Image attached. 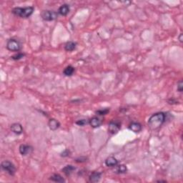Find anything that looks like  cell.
Instances as JSON below:
<instances>
[{
	"mask_svg": "<svg viewBox=\"0 0 183 183\" xmlns=\"http://www.w3.org/2000/svg\"><path fill=\"white\" fill-rule=\"evenodd\" d=\"M69 6L67 4H64L59 8L58 13L61 16H66L68 14L69 12Z\"/></svg>",
	"mask_w": 183,
	"mask_h": 183,
	"instance_id": "9c48e42d",
	"label": "cell"
},
{
	"mask_svg": "<svg viewBox=\"0 0 183 183\" xmlns=\"http://www.w3.org/2000/svg\"><path fill=\"white\" fill-rule=\"evenodd\" d=\"M101 176L102 173L94 172L92 173L91 175L89 176V181L92 182H97L101 179Z\"/></svg>",
	"mask_w": 183,
	"mask_h": 183,
	"instance_id": "4fadbf2b",
	"label": "cell"
},
{
	"mask_svg": "<svg viewBox=\"0 0 183 183\" xmlns=\"http://www.w3.org/2000/svg\"><path fill=\"white\" fill-rule=\"evenodd\" d=\"M32 147L29 145H27V144H21L19 146V152L24 156L30 154L32 152Z\"/></svg>",
	"mask_w": 183,
	"mask_h": 183,
	"instance_id": "52a82bcc",
	"label": "cell"
},
{
	"mask_svg": "<svg viewBox=\"0 0 183 183\" xmlns=\"http://www.w3.org/2000/svg\"><path fill=\"white\" fill-rule=\"evenodd\" d=\"M88 123H89L88 120H79V121H77V122H76V124H78V125H79V126H84V125H85V124H88Z\"/></svg>",
	"mask_w": 183,
	"mask_h": 183,
	"instance_id": "7402d4cb",
	"label": "cell"
},
{
	"mask_svg": "<svg viewBox=\"0 0 183 183\" xmlns=\"http://www.w3.org/2000/svg\"><path fill=\"white\" fill-rule=\"evenodd\" d=\"M117 163H118V161L114 157H109L105 160V164L107 167H114L117 165Z\"/></svg>",
	"mask_w": 183,
	"mask_h": 183,
	"instance_id": "5bb4252c",
	"label": "cell"
},
{
	"mask_svg": "<svg viewBox=\"0 0 183 183\" xmlns=\"http://www.w3.org/2000/svg\"><path fill=\"white\" fill-rule=\"evenodd\" d=\"M127 171V167H126L124 164H120V165H118L116 168V172L117 173H125Z\"/></svg>",
	"mask_w": 183,
	"mask_h": 183,
	"instance_id": "d6986e66",
	"label": "cell"
},
{
	"mask_svg": "<svg viewBox=\"0 0 183 183\" xmlns=\"http://www.w3.org/2000/svg\"><path fill=\"white\" fill-rule=\"evenodd\" d=\"M24 57V54H22V53H19V54H15V55L13 56L11 58H12L14 60H19Z\"/></svg>",
	"mask_w": 183,
	"mask_h": 183,
	"instance_id": "44dd1931",
	"label": "cell"
},
{
	"mask_svg": "<svg viewBox=\"0 0 183 183\" xmlns=\"http://www.w3.org/2000/svg\"><path fill=\"white\" fill-rule=\"evenodd\" d=\"M21 44L19 41L17 40L14 39H11L7 41V48L8 49L9 51H18L21 49Z\"/></svg>",
	"mask_w": 183,
	"mask_h": 183,
	"instance_id": "277c9868",
	"label": "cell"
},
{
	"mask_svg": "<svg viewBox=\"0 0 183 183\" xmlns=\"http://www.w3.org/2000/svg\"><path fill=\"white\" fill-rule=\"evenodd\" d=\"M182 89H183V83H182V81L180 80V81L178 82V84H177V90H178L179 92H182Z\"/></svg>",
	"mask_w": 183,
	"mask_h": 183,
	"instance_id": "603a6c76",
	"label": "cell"
},
{
	"mask_svg": "<svg viewBox=\"0 0 183 183\" xmlns=\"http://www.w3.org/2000/svg\"><path fill=\"white\" fill-rule=\"evenodd\" d=\"M48 125L49 127L50 130L54 131V130H57V129L59 127L60 123L57 120H56L55 119H51V120H49V121Z\"/></svg>",
	"mask_w": 183,
	"mask_h": 183,
	"instance_id": "8fae6325",
	"label": "cell"
},
{
	"mask_svg": "<svg viewBox=\"0 0 183 183\" xmlns=\"http://www.w3.org/2000/svg\"><path fill=\"white\" fill-rule=\"evenodd\" d=\"M129 129L134 132H140L142 130V126L140 123L132 122L129 126Z\"/></svg>",
	"mask_w": 183,
	"mask_h": 183,
	"instance_id": "7c38bea8",
	"label": "cell"
},
{
	"mask_svg": "<svg viewBox=\"0 0 183 183\" xmlns=\"http://www.w3.org/2000/svg\"><path fill=\"white\" fill-rule=\"evenodd\" d=\"M1 167L4 171L7 172L10 175H14L16 172V167L13 163L9 161H4L1 162Z\"/></svg>",
	"mask_w": 183,
	"mask_h": 183,
	"instance_id": "3957f363",
	"label": "cell"
},
{
	"mask_svg": "<svg viewBox=\"0 0 183 183\" xmlns=\"http://www.w3.org/2000/svg\"><path fill=\"white\" fill-rule=\"evenodd\" d=\"M76 48V43L73 42V41H68L67 43H66L65 46H64V49H65L66 51H71L74 49H75Z\"/></svg>",
	"mask_w": 183,
	"mask_h": 183,
	"instance_id": "e0dca14e",
	"label": "cell"
},
{
	"mask_svg": "<svg viewBox=\"0 0 183 183\" xmlns=\"http://www.w3.org/2000/svg\"><path fill=\"white\" fill-rule=\"evenodd\" d=\"M50 180L53 182H64L65 180L64 179L61 177V175L58 174H54L50 177Z\"/></svg>",
	"mask_w": 183,
	"mask_h": 183,
	"instance_id": "9a60e30c",
	"label": "cell"
},
{
	"mask_svg": "<svg viewBox=\"0 0 183 183\" xmlns=\"http://www.w3.org/2000/svg\"><path fill=\"white\" fill-rule=\"evenodd\" d=\"M74 71V68L72 67V66L69 65L67 66L65 69H64V74L66 76H71L73 74Z\"/></svg>",
	"mask_w": 183,
	"mask_h": 183,
	"instance_id": "ac0fdd59",
	"label": "cell"
},
{
	"mask_svg": "<svg viewBox=\"0 0 183 183\" xmlns=\"http://www.w3.org/2000/svg\"><path fill=\"white\" fill-rule=\"evenodd\" d=\"M179 39H180V42H182V34H180V37H179Z\"/></svg>",
	"mask_w": 183,
	"mask_h": 183,
	"instance_id": "d4e9b609",
	"label": "cell"
},
{
	"mask_svg": "<svg viewBox=\"0 0 183 183\" xmlns=\"http://www.w3.org/2000/svg\"><path fill=\"white\" fill-rule=\"evenodd\" d=\"M74 170H75V167H73L72 165H67L62 169V172L66 174V175L69 176L73 172V171H74Z\"/></svg>",
	"mask_w": 183,
	"mask_h": 183,
	"instance_id": "2e32d148",
	"label": "cell"
},
{
	"mask_svg": "<svg viewBox=\"0 0 183 183\" xmlns=\"http://www.w3.org/2000/svg\"><path fill=\"white\" fill-rule=\"evenodd\" d=\"M34 11V7H27L24 8L21 7H16L14 8L11 11V12L16 16L22 17V18H28L32 14Z\"/></svg>",
	"mask_w": 183,
	"mask_h": 183,
	"instance_id": "7a4b0ae2",
	"label": "cell"
},
{
	"mask_svg": "<svg viewBox=\"0 0 183 183\" xmlns=\"http://www.w3.org/2000/svg\"><path fill=\"white\" fill-rule=\"evenodd\" d=\"M41 17L45 21H52V20L56 19L58 17V13L54 11H49V10H45L43 11L41 14Z\"/></svg>",
	"mask_w": 183,
	"mask_h": 183,
	"instance_id": "5b68a950",
	"label": "cell"
},
{
	"mask_svg": "<svg viewBox=\"0 0 183 183\" xmlns=\"http://www.w3.org/2000/svg\"><path fill=\"white\" fill-rule=\"evenodd\" d=\"M11 130L13 132L17 134H20L23 132L22 127L19 123H14V124H11Z\"/></svg>",
	"mask_w": 183,
	"mask_h": 183,
	"instance_id": "30bf717a",
	"label": "cell"
},
{
	"mask_svg": "<svg viewBox=\"0 0 183 183\" xmlns=\"http://www.w3.org/2000/svg\"><path fill=\"white\" fill-rule=\"evenodd\" d=\"M69 151L68 150H66L65 151L61 153V156H62V157H67V156L69 155Z\"/></svg>",
	"mask_w": 183,
	"mask_h": 183,
	"instance_id": "cb8c5ba5",
	"label": "cell"
},
{
	"mask_svg": "<svg viewBox=\"0 0 183 183\" xmlns=\"http://www.w3.org/2000/svg\"><path fill=\"white\" fill-rule=\"evenodd\" d=\"M110 112L109 109H103V110H100L96 112L97 114H98L99 115H104V114H107V113Z\"/></svg>",
	"mask_w": 183,
	"mask_h": 183,
	"instance_id": "ffe728a7",
	"label": "cell"
},
{
	"mask_svg": "<svg viewBox=\"0 0 183 183\" xmlns=\"http://www.w3.org/2000/svg\"><path fill=\"white\" fill-rule=\"evenodd\" d=\"M89 123L92 127H94V128H96V127H98L101 125L102 123V120L100 119V117H94L92 119H90L89 121Z\"/></svg>",
	"mask_w": 183,
	"mask_h": 183,
	"instance_id": "ba28073f",
	"label": "cell"
},
{
	"mask_svg": "<svg viewBox=\"0 0 183 183\" xmlns=\"http://www.w3.org/2000/svg\"><path fill=\"white\" fill-rule=\"evenodd\" d=\"M120 124L118 122H111L108 126V131L111 134H116L120 130Z\"/></svg>",
	"mask_w": 183,
	"mask_h": 183,
	"instance_id": "8992f818",
	"label": "cell"
},
{
	"mask_svg": "<svg viewBox=\"0 0 183 183\" xmlns=\"http://www.w3.org/2000/svg\"><path fill=\"white\" fill-rule=\"evenodd\" d=\"M165 120V114L163 112L154 114L149 118L148 125L152 130H157L162 126Z\"/></svg>",
	"mask_w": 183,
	"mask_h": 183,
	"instance_id": "6da1fadb",
	"label": "cell"
}]
</instances>
